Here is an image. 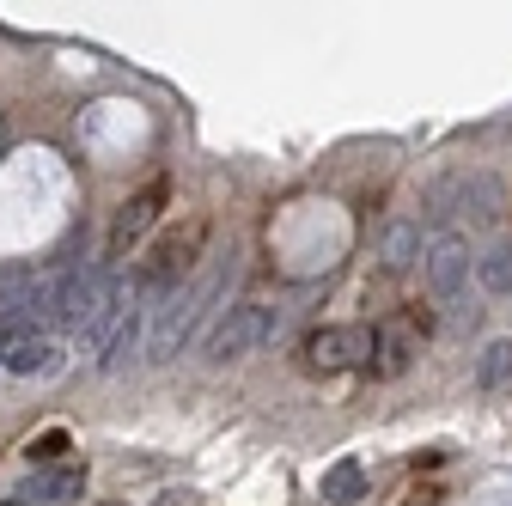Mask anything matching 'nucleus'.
<instances>
[{"instance_id":"nucleus-6","label":"nucleus","mask_w":512,"mask_h":506,"mask_svg":"<svg viewBox=\"0 0 512 506\" xmlns=\"http://www.w3.org/2000/svg\"><path fill=\"white\" fill-rule=\"evenodd\" d=\"M311 366L317 372H354V366H372V330L366 324H330L311 336Z\"/></svg>"},{"instance_id":"nucleus-17","label":"nucleus","mask_w":512,"mask_h":506,"mask_svg":"<svg viewBox=\"0 0 512 506\" xmlns=\"http://www.w3.org/2000/svg\"><path fill=\"white\" fill-rule=\"evenodd\" d=\"M104 506H128V500H104Z\"/></svg>"},{"instance_id":"nucleus-10","label":"nucleus","mask_w":512,"mask_h":506,"mask_svg":"<svg viewBox=\"0 0 512 506\" xmlns=\"http://www.w3.org/2000/svg\"><path fill=\"white\" fill-rule=\"evenodd\" d=\"M421 226L415 220H391V226H384V238H378V269H409V263H421Z\"/></svg>"},{"instance_id":"nucleus-4","label":"nucleus","mask_w":512,"mask_h":506,"mask_svg":"<svg viewBox=\"0 0 512 506\" xmlns=\"http://www.w3.org/2000/svg\"><path fill=\"white\" fill-rule=\"evenodd\" d=\"M202 244H208V220H202V214H189L177 232H165V238L153 244V257H147V269L135 275V287H147V293L159 299L171 281L196 275V263H202Z\"/></svg>"},{"instance_id":"nucleus-3","label":"nucleus","mask_w":512,"mask_h":506,"mask_svg":"<svg viewBox=\"0 0 512 506\" xmlns=\"http://www.w3.org/2000/svg\"><path fill=\"white\" fill-rule=\"evenodd\" d=\"M500 183L488 177V171H458V177H445V183H433V196H427V208H433V220H470V226H494L500 220Z\"/></svg>"},{"instance_id":"nucleus-16","label":"nucleus","mask_w":512,"mask_h":506,"mask_svg":"<svg viewBox=\"0 0 512 506\" xmlns=\"http://www.w3.org/2000/svg\"><path fill=\"white\" fill-rule=\"evenodd\" d=\"M0 506H31V500H25V494H19V500H0Z\"/></svg>"},{"instance_id":"nucleus-8","label":"nucleus","mask_w":512,"mask_h":506,"mask_svg":"<svg viewBox=\"0 0 512 506\" xmlns=\"http://www.w3.org/2000/svg\"><path fill=\"white\" fill-rule=\"evenodd\" d=\"M171 202V183L165 177H153L147 189H135V196L122 202V214H116V226H110V250H122V244H135L153 220H159V208Z\"/></svg>"},{"instance_id":"nucleus-11","label":"nucleus","mask_w":512,"mask_h":506,"mask_svg":"<svg viewBox=\"0 0 512 506\" xmlns=\"http://www.w3.org/2000/svg\"><path fill=\"white\" fill-rule=\"evenodd\" d=\"M409 360H415V342H409V330H403V324L372 330V372H378V378H403V372H409Z\"/></svg>"},{"instance_id":"nucleus-7","label":"nucleus","mask_w":512,"mask_h":506,"mask_svg":"<svg viewBox=\"0 0 512 506\" xmlns=\"http://www.w3.org/2000/svg\"><path fill=\"white\" fill-rule=\"evenodd\" d=\"M0 366L19 372V378H49V372H61V342L49 330H19L0 348Z\"/></svg>"},{"instance_id":"nucleus-12","label":"nucleus","mask_w":512,"mask_h":506,"mask_svg":"<svg viewBox=\"0 0 512 506\" xmlns=\"http://www.w3.org/2000/svg\"><path fill=\"white\" fill-rule=\"evenodd\" d=\"M470 263H476V281H482L488 299H512V244H506V238L488 244L482 257H470Z\"/></svg>"},{"instance_id":"nucleus-2","label":"nucleus","mask_w":512,"mask_h":506,"mask_svg":"<svg viewBox=\"0 0 512 506\" xmlns=\"http://www.w3.org/2000/svg\"><path fill=\"white\" fill-rule=\"evenodd\" d=\"M421 281L439 305H458L464 281H470V238L464 226H433L421 238Z\"/></svg>"},{"instance_id":"nucleus-15","label":"nucleus","mask_w":512,"mask_h":506,"mask_svg":"<svg viewBox=\"0 0 512 506\" xmlns=\"http://www.w3.org/2000/svg\"><path fill=\"white\" fill-rule=\"evenodd\" d=\"M61 452H68V433H61V427H49V433H37V439H31V446H25V458H31V464H55Z\"/></svg>"},{"instance_id":"nucleus-1","label":"nucleus","mask_w":512,"mask_h":506,"mask_svg":"<svg viewBox=\"0 0 512 506\" xmlns=\"http://www.w3.org/2000/svg\"><path fill=\"white\" fill-rule=\"evenodd\" d=\"M226 275H232V263L226 269H202V275H189V287L159 311V324H153V336H147V360H177V348H189V336L202 330V318L214 311V299L226 293Z\"/></svg>"},{"instance_id":"nucleus-14","label":"nucleus","mask_w":512,"mask_h":506,"mask_svg":"<svg viewBox=\"0 0 512 506\" xmlns=\"http://www.w3.org/2000/svg\"><path fill=\"white\" fill-rule=\"evenodd\" d=\"M476 385H482V391H506V385H512V342H506V336L476 354Z\"/></svg>"},{"instance_id":"nucleus-9","label":"nucleus","mask_w":512,"mask_h":506,"mask_svg":"<svg viewBox=\"0 0 512 506\" xmlns=\"http://www.w3.org/2000/svg\"><path fill=\"white\" fill-rule=\"evenodd\" d=\"M86 494V464H49L37 482H31V506L43 500V506H68V500H80Z\"/></svg>"},{"instance_id":"nucleus-13","label":"nucleus","mask_w":512,"mask_h":506,"mask_svg":"<svg viewBox=\"0 0 512 506\" xmlns=\"http://www.w3.org/2000/svg\"><path fill=\"white\" fill-rule=\"evenodd\" d=\"M317 494H324L330 506H354V500L366 494V464H360V458L330 464V470H324V482H317Z\"/></svg>"},{"instance_id":"nucleus-5","label":"nucleus","mask_w":512,"mask_h":506,"mask_svg":"<svg viewBox=\"0 0 512 506\" xmlns=\"http://www.w3.org/2000/svg\"><path fill=\"white\" fill-rule=\"evenodd\" d=\"M275 305H256V299H244V305H232L226 318L208 330V360H244V354H256L269 336H275Z\"/></svg>"}]
</instances>
